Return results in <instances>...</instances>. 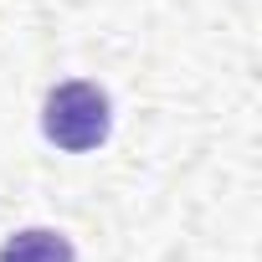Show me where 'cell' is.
<instances>
[{
	"instance_id": "2",
	"label": "cell",
	"mask_w": 262,
	"mask_h": 262,
	"mask_svg": "<svg viewBox=\"0 0 262 262\" xmlns=\"http://www.w3.org/2000/svg\"><path fill=\"white\" fill-rule=\"evenodd\" d=\"M0 262H77L72 242L52 226H26L16 236H6V247H0Z\"/></svg>"
},
{
	"instance_id": "1",
	"label": "cell",
	"mask_w": 262,
	"mask_h": 262,
	"mask_svg": "<svg viewBox=\"0 0 262 262\" xmlns=\"http://www.w3.org/2000/svg\"><path fill=\"white\" fill-rule=\"evenodd\" d=\"M108 128H113V108H108V93L98 82H57L41 103V134L67 149V155H88L108 139Z\"/></svg>"
}]
</instances>
